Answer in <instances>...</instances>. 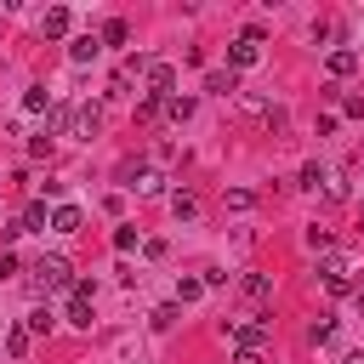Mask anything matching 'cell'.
<instances>
[{"label":"cell","instance_id":"6da1fadb","mask_svg":"<svg viewBox=\"0 0 364 364\" xmlns=\"http://www.w3.org/2000/svg\"><path fill=\"white\" fill-rule=\"evenodd\" d=\"M28 273H34V290H40V296H68V290H74V267H68L63 256H40Z\"/></svg>","mask_w":364,"mask_h":364},{"label":"cell","instance_id":"7a4b0ae2","mask_svg":"<svg viewBox=\"0 0 364 364\" xmlns=\"http://www.w3.org/2000/svg\"><path fill=\"white\" fill-rule=\"evenodd\" d=\"M97 131H102V102H80V108H68V136L91 142Z\"/></svg>","mask_w":364,"mask_h":364},{"label":"cell","instance_id":"3957f363","mask_svg":"<svg viewBox=\"0 0 364 364\" xmlns=\"http://www.w3.org/2000/svg\"><path fill=\"white\" fill-rule=\"evenodd\" d=\"M256 57H262V23H250V28L228 46V63H233V68H250Z\"/></svg>","mask_w":364,"mask_h":364},{"label":"cell","instance_id":"277c9868","mask_svg":"<svg viewBox=\"0 0 364 364\" xmlns=\"http://www.w3.org/2000/svg\"><path fill=\"white\" fill-rule=\"evenodd\" d=\"M318 279H324L330 296H353V262H347V256H330V262L318 267Z\"/></svg>","mask_w":364,"mask_h":364},{"label":"cell","instance_id":"5b68a950","mask_svg":"<svg viewBox=\"0 0 364 364\" xmlns=\"http://www.w3.org/2000/svg\"><path fill=\"white\" fill-rule=\"evenodd\" d=\"M119 176H125V188H136V193H159V188H165V176L148 171V165H125Z\"/></svg>","mask_w":364,"mask_h":364},{"label":"cell","instance_id":"8992f818","mask_svg":"<svg viewBox=\"0 0 364 364\" xmlns=\"http://www.w3.org/2000/svg\"><path fill=\"white\" fill-rule=\"evenodd\" d=\"M142 74H148V91L154 97H171V85H176V68L171 63H142Z\"/></svg>","mask_w":364,"mask_h":364},{"label":"cell","instance_id":"52a82bcc","mask_svg":"<svg viewBox=\"0 0 364 364\" xmlns=\"http://www.w3.org/2000/svg\"><path fill=\"white\" fill-rule=\"evenodd\" d=\"M205 91H210V97H233V91H239V74H233V68H210V74H205Z\"/></svg>","mask_w":364,"mask_h":364},{"label":"cell","instance_id":"ba28073f","mask_svg":"<svg viewBox=\"0 0 364 364\" xmlns=\"http://www.w3.org/2000/svg\"><path fill=\"white\" fill-rule=\"evenodd\" d=\"M80 222H85L80 205H57V210H51V228H57V233H80Z\"/></svg>","mask_w":364,"mask_h":364},{"label":"cell","instance_id":"9c48e42d","mask_svg":"<svg viewBox=\"0 0 364 364\" xmlns=\"http://www.w3.org/2000/svg\"><path fill=\"white\" fill-rule=\"evenodd\" d=\"M239 290H245L250 301H267V296H273V279H267V273H245V279H239Z\"/></svg>","mask_w":364,"mask_h":364},{"label":"cell","instance_id":"30bf717a","mask_svg":"<svg viewBox=\"0 0 364 364\" xmlns=\"http://www.w3.org/2000/svg\"><path fill=\"white\" fill-rule=\"evenodd\" d=\"M353 68H358V51H347V46H336V51H330V74H336V80H347Z\"/></svg>","mask_w":364,"mask_h":364},{"label":"cell","instance_id":"8fae6325","mask_svg":"<svg viewBox=\"0 0 364 364\" xmlns=\"http://www.w3.org/2000/svg\"><path fill=\"white\" fill-rule=\"evenodd\" d=\"M97 51H102V40H97V34H80V40L68 46V57H74V63H91Z\"/></svg>","mask_w":364,"mask_h":364},{"label":"cell","instance_id":"7c38bea8","mask_svg":"<svg viewBox=\"0 0 364 364\" xmlns=\"http://www.w3.org/2000/svg\"><path fill=\"white\" fill-rule=\"evenodd\" d=\"M23 108H28V114H51V91H46V85H28V91H23Z\"/></svg>","mask_w":364,"mask_h":364},{"label":"cell","instance_id":"4fadbf2b","mask_svg":"<svg viewBox=\"0 0 364 364\" xmlns=\"http://www.w3.org/2000/svg\"><path fill=\"white\" fill-rule=\"evenodd\" d=\"M171 210H176V222H193V216H199V199L182 188V193H171Z\"/></svg>","mask_w":364,"mask_h":364},{"label":"cell","instance_id":"5bb4252c","mask_svg":"<svg viewBox=\"0 0 364 364\" xmlns=\"http://www.w3.org/2000/svg\"><path fill=\"white\" fill-rule=\"evenodd\" d=\"M165 114H171L176 125H182V119H193V97H176V91H171V97H165Z\"/></svg>","mask_w":364,"mask_h":364},{"label":"cell","instance_id":"9a60e30c","mask_svg":"<svg viewBox=\"0 0 364 364\" xmlns=\"http://www.w3.org/2000/svg\"><path fill=\"white\" fill-rule=\"evenodd\" d=\"M46 222H51V216H46V205L34 199V205L23 210V233H46Z\"/></svg>","mask_w":364,"mask_h":364},{"label":"cell","instance_id":"2e32d148","mask_svg":"<svg viewBox=\"0 0 364 364\" xmlns=\"http://www.w3.org/2000/svg\"><path fill=\"white\" fill-rule=\"evenodd\" d=\"M46 34H51V40L68 34V6H51V11H46Z\"/></svg>","mask_w":364,"mask_h":364},{"label":"cell","instance_id":"e0dca14e","mask_svg":"<svg viewBox=\"0 0 364 364\" xmlns=\"http://www.w3.org/2000/svg\"><path fill=\"white\" fill-rule=\"evenodd\" d=\"M125 34H131L125 17H108V23H102V46H125Z\"/></svg>","mask_w":364,"mask_h":364},{"label":"cell","instance_id":"ac0fdd59","mask_svg":"<svg viewBox=\"0 0 364 364\" xmlns=\"http://www.w3.org/2000/svg\"><path fill=\"white\" fill-rule=\"evenodd\" d=\"M159 114H165V97H154V91H148V97L136 102V119L148 125V119H159Z\"/></svg>","mask_w":364,"mask_h":364},{"label":"cell","instance_id":"d6986e66","mask_svg":"<svg viewBox=\"0 0 364 364\" xmlns=\"http://www.w3.org/2000/svg\"><path fill=\"white\" fill-rule=\"evenodd\" d=\"M205 296V279H176V301H199Z\"/></svg>","mask_w":364,"mask_h":364},{"label":"cell","instance_id":"ffe728a7","mask_svg":"<svg viewBox=\"0 0 364 364\" xmlns=\"http://www.w3.org/2000/svg\"><path fill=\"white\" fill-rule=\"evenodd\" d=\"M176 318H182V307H176V301H165V307H154V330H171Z\"/></svg>","mask_w":364,"mask_h":364},{"label":"cell","instance_id":"44dd1931","mask_svg":"<svg viewBox=\"0 0 364 364\" xmlns=\"http://www.w3.org/2000/svg\"><path fill=\"white\" fill-rule=\"evenodd\" d=\"M330 336H336V324H330V318H313V324H307V341H313V347H324Z\"/></svg>","mask_w":364,"mask_h":364},{"label":"cell","instance_id":"7402d4cb","mask_svg":"<svg viewBox=\"0 0 364 364\" xmlns=\"http://www.w3.org/2000/svg\"><path fill=\"white\" fill-rule=\"evenodd\" d=\"M114 250H136V228H131V222L114 228Z\"/></svg>","mask_w":364,"mask_h":364},{"label":"cell","instance_id":"603a6c76","mask_svg":"<svg viewBox=\"0 0 364 364\" xmlns=\"http://www.w3.org/2000/svg\"><path fill=\"white\" fill-rule=\"evenodd\" d=\"M23 330H28V336H46V330H51V313H46V307H34V313H28V324H23Z\"/></svg>","mask_w":364,"mask_h":364},{"label":"cell","instance_id":"cb8c5ba5","mask_svg":"<svg viewBox=\"0 0 364 364\" xmlns=\"http://www.w3.org/2000/svg\"><path fill=\"white\" fill-rule=\"evenodd\" d=\"M6 353L23 358V353H28V330H6Z\"/></svg>","mask_w":364,"mask_h":364},{"label":"cell","instance_id":"d4e9b609","mask_svg":"<svg viewBox=\"0 0 364 364\" xmlns=\"http://www.w3.org/2000/svg\"><path fill=\"white\" fill-rule=\"evenodd\" d=\"M250 205H256L250 188H233V193H228V210H250Z\"/></svg>","mask_w":364,"mask_h":364},{"label":"cell","instance_id":"484cf974","mask_svg":"<svg viewBox=\"0 0 364 364\" xmlns=\"http://www.w3.org/2000/svg\"><path fill=\"white\" fill-rule=\"evenodd\" d=\"M324 182V165H301V188H318Z\"/></svg>","mask_w":364,"mask_h":364},{"label":"cell","instance_id":"4316f807","mask_svg":"<svg viewBox=\"0 0 364 364\" xmlns=\"http://www.w3.org/2000/svg\"><path fill=\"white\" fill-rule=\"evenodd\" d=\"M307 245L313 250H330V228H307Z\"/></svg>","mask_w":364,"mask_h":364},{"label":"cell","instance_id":"83f0119b","mask_svg":"<svg viewBox=\"0 0 364 364\" xmlns=\"http://www.w3.org/2000/svg\"><path fill=\"white\" fill-rule=\"evenodd\" d=\"M11 273H17V256L6 250V256H0V279H11Z\"/></svg>","mask_w":364,"mask_h":364},{"label":"cell","instance_id":"f1b7e54d","mask_svg":"<svg viewBox=\"0 0 364 364\" xmlns=\"http://www.w3.org/2000/svg\"><path fill=\"white\" fill-rule=\"evenodd\" d=\"M341 364H364V353H347V358H341Z\"/></svg>","mask_w":364,"mask_h":364},{"label":"cell","instance_id":"f546056e","mask_svg":"<svg viewBox=\"0 0 364 364\" xmlns=\"http://www.w3.org/2000/svg\"><path fill=\"white\" fill-rule=\"evenodd\" d=\"M358 222H364V205H358Z\"/></svg>","mask_w":364,"mask_h":364}]
</instances>
